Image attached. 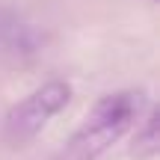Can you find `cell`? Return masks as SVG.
<instances>
[{"label": "cell", "instance_id": "obj_1", "mask_svg": "<svg viewBox=\"0 0 160 160\" xmlns=\"http://www.w3.org/2000/svg\"><path fill=\"white\" fill-rule=\"evenodd\" d=\"M145 98V89H116L98 98L53 160H101L139 122Z\"/></svg>", "mask_w": 160, "mask_h": 160}, {"label": "cell", "instance_id": "obj_2", "mask_svg": "<svg viewBox=\"0 0 160 160\" xmlns=\"http://www.w3.org/2000/svg\"><path fill=\"white\" fill-rule=\"evenodd\" d=\"M71 101V86L65 80H48L39 89H33L24 101H18L15 107L6 113L3 119V139L9 145H24L30 139H36L45 125L57 113H62Z\"/></svg>", "mask_w": 160, "mask_h": 160}, {"label": "cell", "instance_id": "obj_3", "mask_svg": "<svg viewBox=\"0 0 160 160\" xmlns=\"http://www.w3.org/2000/svg\"><path fill=\"white\" fill-rule=\"evenodd\" d=\"M160 154V137H157V110H151L142 119V125L133 133V145H131V157L133 160H154Z\"/></svg>", "mask_w": 160, "mask_h": 160}]
</instances>
